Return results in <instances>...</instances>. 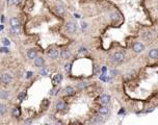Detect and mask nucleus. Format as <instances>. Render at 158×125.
<instances>
[{
    "instance_id": "f257e3e1",
    "label": "nucleus",
    "mask_w": 158,
    "mask_h": 125,
    "mask_svg": "<svg viewBox=\"0 0 158 125\" xmlns=\"http://www.w3.org/2000/svg\"><path fill=\"white\" fill-rule=\"evenodd\" d=\"M111 61L115 62V64H121V62H123L125 61V54L123 52H115L114 54V56H112Z\"/></svg>"
},
{
    "instance_id": "f03ea898",
    "label": "nucleus",
    "mask_w": 158,
    "mask_h": 125,
    "mask_svg": "<svg viewBox=\"0 0 158 125\" xmlns=\"http://www.w3.org/2000/svg\"><path fill=\"white\" fill-rule=\"evenodd\" d=\"M0 80H1V82L3 83V85H9V83L12 82V80H13V77L10 76L9 74L5 73V74H2V75H1V77H0Z\"/></svg>"
},
{
    "instance_id": "7ed1b4c3",
    "label": "nucleus",
    "mask_w": 158,
    "mask_h": 125,
    "mask_svg": "<svg viewBox=\"0 0 158 125\" xmlns=\"http://www.w3.org/2000/svg\"><path fill=\"white\" fill-rule=\"evenodd\" d=\"M144 50H145V45L140 42H137V43H135L133 45V51L136 52V53H140Z\"/></svg>"
},
{
    "instance_id": "20e7f679",
    "label": "nucleus",
    "mask_w": 158,
    "mask_h": 125,
    "mask_svg": "<svg viewBox=\"0 0 158 125\" xmlns=\"http://www.w3.org/2000/svg\"><path fill=\"white\" fill-rule=\"evenodd\" d=\"M66 28H67V30L69 31L70 33H74V32H76V30H77V25H76L74 22H68L67 24H66Z\"/></svg>"
},
{
    "instance_id": "39448f33",
    "label": "nucleus",
    "mask_w": 158,
    "mask_h": 125,
    "mask_svg": "<svg viewBox=\"0 0 158 125\" xmlns=\"http://www.w3.org/2000/svg\"><path fill=\"white\" fill-rule=\"evenodd\" d=\"M99 101H100V103H101L102 105H107V104L109 103V101H110V96L107 95V94H104V95H102L101 97H100Z\"/></svg>"
},
{
    "instance_id": "423d86ee",
    "label": "nucleus",
    "mask_w": 158,
    "mask_h": 125,
    "mask_svg": "<svg viewBox=\"0 0 158 125\" xmlns=\"http://www.w3.org/2000/svg\"><path fill=\"white\" fill-rule=\"evenodd\" d=\"M9 24H10V26H12L13 29H17V28L20 26V21L18 20V18L14 17V18H12V19H10Z\"/></svg>"
},
{
    "instance_id": "0eeeda50",
    "label": "nucleus",
    "mask_w": 158,
    "mask_h": 125,
    "mask_svg": "<svg viewBox=\"0 0 158 125\" xmlns=\"http://www.w3.org/2000/svg\"><path fill=\"white\" fill-rule=\"evenodd\" d=\"M27 57L29 59H35L38 57V52L35 49H29L27 51Z\"/></svg>"
},
{
    "instance_id": "6e6552de",
    "label": "nucleus",
    "mask_w": 158,
    "mask_h": 125,
    "mask_svg": "<svg viewBox=\"0 0 158 125\" xmlns=\"http://www.w3.org/2000/svg\"><path fill=\"white\" fill-rule=\"evenodd\" d=\"M58 56V51L56 49H51V50L48 51V57L51 59H55L56 57Z\"/></svg>"
},
{
    "instance_id": "1a4fd4ad",
    "label": "nucleus",
    "mask_w": 158,
    "mask_h": 125,
    "mask_svg": "<svg viewBox=\"0 0 158 125\" xmlns=\"http://www.w3.org/2000/svg\"><path fill=\"white\" fill-rule=\"evenodd\" d=\"M44 58L43 57H36L35 59V66L38 67V68H43L44 66Z\"/></svg>"
},
{
    "instance_id": "9d476101",
    "label": "nucleus",
    "mask_w": 158,
    "mask_h": 125,
    "mask_svg": "<svg viewBox=\"0 0 158 125\" xmlns=\"http://www.w3.org/2000/svg\"><path fill=\"white\" fill-rule=\"evenodd\" d=\"M148 56L150 57V58H153V59L157 58L158 57V50L157 49H151L148 53Z\"/></svg>"
},
{
    "instance_id": "9b49d317",
    "label": "nucleus",
    "mask_w": 158,
    "mask_h": 125,
    "mask_svg": "<svg viewBox=\"0 0 158 125\" xmlns=\"http://www.w3.org/2000/svg\"><path fill=\"white\" fill-rule=\"evenodd\" d=\"M64 92L66 95H68V96H70V95H73V94L75 93V90H74V88H72V87H66L65 88V90H64Z\"/></svg>"
},
{
    "instance_id": "f8f14e48",
    "label": "nucleus",
    "mask_w": 158,
    "mask_h": 125,
    "mask_svg": "<svg viewBox=\"0 0 158 125\" xmlns=\"http://www.w3.org/2000/svg\"><path fill=\"white\" fill-rule=\"evenodd\" d=\"M62 80V75L61 74H55L53 77V83L54 85H58L60 83V81Z\"/></svg>"
},
{
    "instance_id": "ddd939ff",
    "label": "nucleus",
    "mask_w": 158,
    "mask_h": 125,
    "mask_svg": "<svg viewBox=\"0 0 158 125\" xmlns=\"http://www.w3.org/2000/svg\"><path fill=\"white\" fill-rule=\"evenodd\" d=\"M109 113V108L107 107L106 105H103L102 107L99 108V114L100 115H107Z\"/></svg>"
},
{
    "instance_id": "4468645a",
    "label": "nucleus",
    "mask_w": 158,
    "mask_h": 125,
    "mask_svg": "<svg viewBox=\"0 0 158 125\" xmlns=\"http://www.w3.org/2000/svg\"><path fill=\"white\" fill-rule=\"evenodd\" d=\"M60 55H61V57H62L64 59H67V58H69V57H70L71 53H70V51L68 50V49H65V50H62V51H61Z\"/></svg>"
},
{
    "instance_id": "2eb2a0df",
    "label": "nucleus",
    "mask_w": 158,
    "mask_h": 125,
    "mask_svg": "<svg viewBox=\"0 0 158 125\" xmlns=\"http://www.w3.org/2000/svg\"><path fill=\"white\" fill-rule=\"evenodd\" d=\"M56 108L58 109V111H62L64 108H66V103L64 101H58V102L56 103Z\"/></svg>"
},
{
    "instance_id": "dca6fc26",
    "label": "nucleus",
    "mask_w": 158,
    "mask_h": 125,
    "mask_svg": "<svg viewBox=\"0 0 158 125\" xmlns=\"http://www.w3.org/2000/svg\"><path fill=\"white\" fill-rule=\"evenodd\" d=\"M20 115H21V111H20V108H19V107H15V108H13V116L16 117V118H19Z\"/></svg>"
},
{
    "instance_id": "f3484780",
    "label": "nucleus",
    "mask_w": 158,
    "mask_h": 125,
    "mask_svg": "<svg viewBox=\"0 0 158 125\" xmlns=\"http://www.w3.org/2000/svg\"><path fill=\"white\" fill-rule=\"evenodd\" d=\"M9 93L7 91H1L0 92V98L1 99H6L9 98Z\"/></svg>"
},
{
    "instance_id": "a211bd4d",
    "label": "nucleus",
    "mask_w": 158,
    "mask_h": 125,
    "mask_svg": "<svg viewBox=\"0 0 158 125\" xmlns=\"http://www.w3.org/2000/svg\"><path fill=\"white\" fill-rule=\"evenodd\" d=\"M7 112V107L5 104H0V115H4Z\"/></svg>"
},
{
    "instance_id": "6ab92c4d",
    "label": "nucleus",
    "mask_w": 158,
    "mask_h": 125,
    "mask_svg": "<svg viewBox=\"0 0 158 125\" xmlns=\"http://www.w3.org/2000/svg\"><path fill=\"white\" fill-rule=\"evenodd\" d=\"M40 74H41L42 76H47V75H48V69H47V68H45V67H43L41 69V71H40Z\"/></svg>"
},
{
    "instance_id": "aec40b11",
    "label": "nucleus",
    "mask_w": 158,
    "mask_h": 125,
    "mask_svg": "<svg viewBox=\"0 0 158 125\" xmlns=\"http://www.w3.org/2000/svg\"><path fill=\"white\" fill-rule=\"evenodd\" d=\"M55 10H56L58 14H60V15H62V14H65V9L62 6H55Z\"/></svg>"
},
{
    "instance_id": "412c9836",
    "label": "nucleus",
    "mask_w": 158,
    "mask_h": 125,
    "mask_svg": "<svg viewBox=\"0 0 158 125\" xmlns=\"http://www.w3.org/2000/svg\"><path fill=\"white\" fill-rule=\"evenodd\" d=\"M101 120H102L101 116H96L93 120H92V123H99V122H101Z\"/></svg>"
},
{
    "instance_id": "4be33fe9",
    "label": "nucleus",
    "mask_w": 158,
    "mask_h": 125,
    "mask_svg": "<svg viewBox=\"0 0 158 125\" xmlns=\"http://www.w3.org/2000/svg\"><path fill=\"white\" fill-rule=\"evenodd\" d=\"M88 82H85V81L79 82V83H78V88H79V89H84V88L88 87Z\"/></svg>"
},
{
    "instance_id": "5701e85b",
    "label": "nucleus",
    "mask_w": 158,
    "mask_h": 125,
    "mask_svg": "<svg viewBox=\"0 0 158 125\" xmlns=\"http://www.w3.org/2000/svg\"><path fill=\"white\" fill-rule=\"evenodd\" d=\"M2 43H3V45H5V46H9L10 44V42H9V40L7 38H3V39H2Z\"/></svg>"
},
{
    "instance_id": "b1692460",
    "label": "nucleus",
    "mask_w": 158,
    "mask_h": 125,
    "mask_svg": "<svg viewBox=\"0 0 158 125\" xmlns=\"http://www.w3.org/2000/svg\"><path fill=\"white\" fill-rule=\"evenodd\" d=\"M26 97V92H23V93H20L19 95H18V98H19V100H23Z\"/></svg>"
},
{
    "instance_id": "393cba45",
    "label": "nucleus",
    "mask_w": 158,
    "mask_h": 125,
    "mask_svg": "<svg viewBox=\"0 0 158 125\" xmlns=\"http://www.w3.org/2000/svg\"><path fill=\"white\" fill-rule=\"evenodd\" d=\"M143 36H144V38H151V36H152V32H144L143 33Z\"/></svg>"
},
{
    "instance_id": "a878e982",
    "label": "nucleus",
    "mask_w": 158,
    "mask_h": 125,
    "mask_svg": "<svg viewBox=\"0 0 158 125\" xmlns=\"http://www.w3.org/2000/svg\"><path fill=\"white\" fill-rule=\"evenodd\" d=\"M65 69H66V71H67V72H69L70 69H71V64H69V62H68V64H66Z\"/></svg>"
},
{
    "instance_id": "bb28decb",
    "label": "nucleus",
    "mask_w": 158,
    "mask_h": 125,
    "mask_svg": "<svg viewBox=\"0 0 158 125\" xmlns=\"http://www.w3.org/2000/svg\"><path fill=\"white\" fill-rule=\"evenodd\" d=\"M12 2H13V4L18 5V4H20L21 2H22V0H12Z\"/></svg>"
},
{
    "instance_id": "cd10ccee",
    "label": "nucleus",
    "mask_w": 158,
    "mask_h": 125,
    "mask_svg": "<svg viewBox=\"0 0 158 125\" xmlns=\"http://www.w3.org/2000/svg\"><path fill=\"white\" fill-rule=\"evenodd\" d=\"M0 52H9V48L7 47H2V48H0Z\"/></svg>"
},
{
    "instance_id": "c85d7f7f",
    "label": "nucleus",
    "mask_w": 158,
    "mask_h": 125,
    "mask_svg": "<svg viewBox=\"0 0 158 125\" xmlns=\"http://www.w3.org/2000/svg\"><path fill=\"white\" fill-rule=\"evenodd\" d=\"M31 123H32V119H27V120L25 121V124H26V125H30Z\"/></svg>"
},
{
    "instance_id": "c756f323",
    "label": "nucleus",
    "mask_w": 158,
    "mask_h": 125,
    "mask_svg": "<svg viewBox=\"0 0 158 125\" xmlns=\"http://www.w3.org/2000/svg\"><path fill=\"white\" fill-rule=\"evenodd\" d=\"M32 74H33V73H32V72H31V71H29V72H27V75H26V77H27V78H30L31 76H32Z\"/></svg>"
},
{
    "instance_id": "7c9ffc66",
    "label": "nucleus",
    "mask_w": 158,
    "mask_h": 125,
    "mask_svg": "<svg viewBox=\"0 0 158 125\" xmlns=\"http://www.w3.org/2000/svg\"><path fill=\"white\" fill-rule=\"evenodd\" d=\"M86 51H88V50H86V48H83V47L79 49V52H80V53H82V52H86Z\"/></svg>"
},
{
    "instance_id": "2f4dec72",
    "label": "nucleus",
    "mask_w": 158,
    "mask_h": 125,
    "mask_svg": "<svg viewBox=\"0 0 158 125\" xmlns=\"http://www.w3.org/2000/svg\"><path fill=\"white\" fill-rule=\"evenodd\" d=\"M81 25H82V29H85L86 26H88V24H86L85 22H82V24H81Z\"/></svg>"
},
{
    "instance_id": "473e14b6",
    "label": "nucleus",
    "mask_w": 158,
    "mask_h": 125,
    "mask_svg": "<svg viewBox=\"0 0 158 125\" xmlns=\"http://www.w3.org/2000/svg\"><path fill=\"white\" fill-rule=\"evenodd\" d=\"M55 125H62V123L60 121H55Z\"/></svg>"
},
{
    "instance_id": "72a5a7b5",
    "label": "nucleus",
    "mask_w": 158,
    "mask_h": 125,
    "mask_svg": "<svg viewBox=\"0 0 158 125\" xmlns=\"http://www.w3.org/2000/svg\"><path fill=\"white\" fill-rule=\"evenodd\" d=\"M106 67H103V68H102V72H106Z\"/></svg>"
},
{
    "instance_id": "f704fd0d",
    "label": "nucleus",
    "mask_w": 158,
    "mask_h": 125,
    "mask_svg": "<svg viewBox=\"0 0 158 125\" xmlns=\"http://www.w3.org/2000/svg\"><path fill=\"white\" fill-rule=\"evenodd\" d=\"M111 73H112V74H114V75H115V74H117V71H115V70H112V71H111Z\"/></svg>"
},
{
    "instance_id": "c9c22d12",
    "label": "nucleus",
    "mask_w": 158,
    "mask_h": 125,
    "mask_svg": "<svg viewBox=\"0 0 158 125\" xmlns=\"http://www.w3.org/2000/svg\"><path fill=\"white\" fill-rule=\"evenodd\" d=\"M74 125H79V124H74Z\"/></svg>"
},
{
    "instance_id": "e433bc0d",
    "label": "nucleus",
    "mask_w": 158,
    "mask_h": 125,
    "mask_svg": "<svg viewBox=\"0 0 158 125\" xmlns=\"http://www.w3.org/2000/svg\"><path fill=\"white\" fill-rule=\"evenodd\" d=\"M45 125H48V124H45Z\"/></svg>"
}]
</instances>
